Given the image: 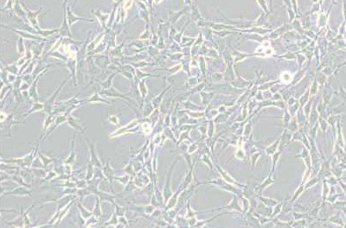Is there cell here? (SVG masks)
Masks as SVG:
<instances>
[{
	"instance_id": "7a4b0ae2",
	"label": "cell",
	"mask_w": 346,
	"mask_h": 228,
	"mask_svg": "<svg viewBox=\"0 0 346 228\" xmlns=\"http://www.w3.org/2000/svg\"><path fill=\"white\" fill-rule=\"evenodd\" d=\"M69 78H68L66 81H65L60 87H59V88L56 90V92L55 93V94L49 99V100H47V101H45L44 102V108H43V111H45L46 113H48V114H52L54 112V104H55V98H56V96H57V94H59V92H60V90L62 88V87L64 86V84L66 83V82L69 81Z\"/></svg>"
},
{
	"instance_id": "e0dca14e",
	"label": "cell",
	"mask_w": 346,
	"mask_h": 228,
	"mask_svg": "<svg viewBox=\"0 0 346 228\" xmlns=\"http://www.w3.org/2000/svg\"><path fill=\"white\" fill-rule=\"evenodd\" d=\"M77 206H78V207H79V210H80V212H81V214H82V216L83 217V219L84 220H87V219H88V218H90V217L93 215V213L92 212H89L88 210H87L84 207H82V204L80 203V202H78L77 203Z\"/></svg>"
},
{
	"instance_id": "4fadbf2b",
	"label": "cell",
	"mask_w": 346,
	"mask_h": 228,
	"mask_svg": "<svg viewBox=\"0 0 346 228\" xmlns=\"http://www.w3.org/2000/svg\"><path fill=\"white\" fill-rule=\"evenodd\" d=\"M12 179L14 181H16L19 186H24V187H31V186H30L29 184H28L27 182H25V181L24 180V178L21 177V176H19L18 174H15V175L12 176Z\"/></svg>"
},
{
	"instance_id": "ffe728a7",
	"label": "cell",
	"mask_w": 346,
	"mask_h": 228,
	"mask_svg": "<svg viewBox=\"0 0 346 228\" xmlns=\"http://www.w3.org/2000/svg\"><path fill=\"white\" fill-rule=\"evenodd\" d=\"M37 154H38L39 157H40V159H41L42 163V164H43V167H44V168L47 166L48 164H51L52 162H54V161H55L53 158H49V157H46V156L42 155V154L40 151H37Z\"/></svg>"
},
{
	"instance_id": "cb8c5ba5",
	"label": "cell",
	"mask_w": 346,
	"mask_h": 228,
	"mask_svg": "<svg viewBox=\"0 0 346 228\" xmlns=\"http://www.w3.org/2000/svg\"><path fill=\"white\" fill-rule=\"evenodd\" d=\"M94 165L89 162L88 167V171H87V176H86V181H91L93 176H94Z\"/></svg>"
},
{
	"instance_id": "4dcf8cb0",
	"label": "cell",
	"mask_w": 346,
	"mask_h": 228,
	"mask_svg": "<svg viewBox=\"0 0 346 228\" xmlns=\"http://www.w3.org/2000/svg\"><path fill=\"white\" fill-rule=\"evenodd\" d=\"M114 179L117 180L118 181H119L121 184H123L124 186L129 182V176H124L122 177H114Z\"/></svg>"
},
{
	"instance_id": "603a6c76",
	"label": "cell",
	"mask_w": 346,
	"mask_h": 228,
	"mask_svg": "<svg viewBox=\"0 0 346 228\" xmlns=\"http://www.w3.org/2000/svg\"><path fill=\"white\" fill-rule=\"evenodd\" d=\"M60 29H50V30H45V29H41V30H39V31H37L36 32V34H38V35H42V36H44V37H46V36H49V35H53L54 33H55V32H57V31H59Z\"/></svg>"
},
{
	"instance_id": "d6986e66",
	"label": "cell",
	"mask_w": 346,
	"mask_h": 228,
	"mask_svg": "<svg viewBox=\"0 0 346 228\" xmlns=\"http://www.w3.org/2000/svg\"><path fill=\"white\" fill-rule=\"evenodd\" d=\"M139 91H140L141 96H142V105H143V104H144V100H145L146 96L147 95V93H148L147 88L146 86V84H145V80H144V79H143V80L141 81L140 83H139Z\"/></svg>"
},
{
	"instance_id": "ba28073f",
	"label": "cell",
	"mask_w": 346,
	"mask_h": 228,
	"mask_svg": "<svg viewBox=\"0 0 346 228\" xmlns=\"http://www.w3.org/2000/svg\"><path fill=\"white\" fill-rule=\"evenodd\" d=\"M101 94H106V95L109 96V97H119V98H121V99H125V100H126L127 101H130V102H132V100H130L129 98L126 97V96H125V95H123V94L118 93L117 90H115V89H114L113 88H110L109 89H108V90H106V91H102V92H101Z\"/></svg>"
},
{
	"instance_id": "44dd1931",
	"label": "cell",
	"mask_w": 346,
	"mask_h": 228,
	"mask_svg": "<svg viewBox=\"0 0 346 228\" xmlns=\"http://www.w3.org/2000/svg\"><path fill=\"white\" fill-rule=\"evenodd\" d=\"M12 30H13L14 32H16V33L19 34L22 37L29 38V39H37V40H42V39L41 37H38V36H35V35H32L31 34H29V33H26V32H23V31H19V30H17V29H12Z\"/></svg>"
},
{
	"instance_id": "7c38bea8",
	"label": "cell",
	"mask_w": 346,
	"mask_h": 228,
	"mask_svg": "<svg viewBox=\"0 0 346 228\" xmlns=\"http://www.w3.org/2000/svg\"><path fill=\"white\" fill-rule=\"evenodd\" d=\"M78 20L89 21L88 19H86V18H78V17H76V16H75V15L72 13V12L70 11V9H69V8H68V21H69V26H70V25H72V24H74L75 22L78 21Z\"/></svg>"
},
{
	"instance_id": "3957f363",
	"label": "cell",
	"mask_w": 346,
	"mask_h": 228,
	"mask_svg": "<svg viewBox=\"0 0 346 228\" xmlns=\"http://www.w3.org/2000/svg\"><path fill=\"white\" fill-rule=\"evenodd\" d=\"M109 160H110V158L107 159L106 165L103 167V169H102V172H103V173H102V174H103V176H105V177H106V179L109 181L112 193H114V190H113V179H114V172H113V168L110 166Z\"/></svg>"
},
{
	"instance_id": "f35d334b",
	"label": "cell",
	"mask_w": 346,
	"mask_h": 228,
	"mask_svg": "<svg viewBox=\"0 0 346 228\" xmlns=\"http://www.w3.org/2000/svg\"><path fill=\"white\" fill-rule=\"evenodd\" d=\"M159 1H161V0H156V3H159Z\"/></svg>"
},
{
	"instance_id": "52a82bcc",
	"label": "cell",
	"mask_w": 346,
	"mask_h": 228,
	"mask_svg": "<svg viewBox=\"0 0 346 228\" xmlns=\"http://www.w3.org/2000/svg\"><path fill=\"white\" fill-rule=\"evenodd\" d=\"M68 117H69V115L68 114H66L64 112V114H59V115H57L56 116V117H55V123L53 124V126L51 127V129L49 130V132H47L46 133V135H45V138L44 139H46V137H48V135H49L52 131H53L54 130L55 128H57L59 125H60V124L63 123V122H66V121H68Z\"/></svg>"
},
{
	"instance_id": "d590c367",
	"label": "cell",
	"mask_w": 346,
	"mask_h": 228,
	"mask_svg": "<svg viewBox=\"0 0 346 228\" xmlns=\"http://www.w3.org/2000/svg\"><path fill=\"white\" fill-rule=\"evenodd\" d=\"M7 179H12V176H9V175L5 174L4 171H2L1 172V182H3L5 180H7Z\"/></svg>"
},
{
	"instance_id": "f1b7e54d",
	"label": "cell",
	"mask_w": 346,
	"mask_h": 228,
	"mask_svg": "<svg viewBox=\"0 0 346 228\" xmlns=\"http://www.w3.org/2000/svg\"><path fill=\"white\" fill-rule=\"evenodd\" d=\"M18 54H19V55H20V54H24V50H25V49H24V40H23V38H22V37L18 39Z\"/></svg>"
},
{
	"instance_id": "277c9868",
	"label": "cell",
	"mask_w": 346,
	"mask_h": 228,
	"mask_svg": "<svg viewBox=\"0 0 346 228\" xmlns=\"http://www.w3.org/2000/svg\"><path fill=\"white\" fill-rule=\"evenodd\" d=\"M4 194H5V195H16V196H24V195H29L30 197L32 196L31 192L24 186H19V187H16L15 189H12V191L6 192ZM4 194H2V196Z\"/></svg>"
},
{
	"instance_id": "9c48e42d",
	"label": "cell",
	"mask_w": 346,
	"mask_h": 228,
	"mask_svg": "<svg viewBox=\"0 0 346 228\" xmlns=\"http://www.w3.org/2000/svg\"><path fill=\"white\" fill-rule=\"evenodd\" d=\"M75 137H76V132H74L73 135V140H72V150H71L70 155L67 157V159L65 160V164H73L76 161V154L75 151Z\"/></svg>"
},
{
	"instance_id": "484cf974",
	"label": "cell",
	"mask_w": 346,
	"mask_h": 228,
	"mask_svg": "<svg viewBox=\"0 0 346 228\" xmlns=\"http://www.w3.org/2000/svg\"><path fill=\"white\" fill-rule=\"evenodd\" d=\"M116 213H114L113 214V217H112V219L108 221L107 223H106L105 224V226H118V223H119V220H118L117 217H116Z\"/></svg>"
},
{
	"instance_id": "74e56055",
	"label": "cell",
	"mask_w": 346,
	"mask_h": 228,
	"mask_svg": "<svg viewBox=\"0 0 346 228\" xmlns=\"http://www.w3.org/2000/svg\"><path fill=\"white\" fill-rule=\"evenodd\" d=\"M131 5H132V0H129V1H127V2L125 4V8H126V9H128Z\"/></svg>"
},
{
	"instance_id": "d6a6232c",
	"label": "cell",
	"mask_w": 346,
	"mask_h": 228,
	"mask_svg": "<svg viewBox=\"0 0 346 228\" xmlns=\"http://www.w3.org/2000/svg\"><path fill=\"white\" fill-rule=\"evenodd\" d=\"M6 71H10V72L12 73V74H18V68H17L14 64L9 65V66L6 67Z\"/></svg>"
},
{
	"instance_id": "d4e9b609",
	"label": "cell",
	"mask_w": 346,
	"mask_h": 228,
	"mask_svg": "<svg viewBox=\"0 0 346 228\" xmlns=\"http://www.w3.org/2000/svg\"><path fill=\"white\" fill-rule=\"evenodd\" d=\"M114 75H115V74H112V75L110 76V77H109L107 80H106V81H104L103 83H101V87H102V88H104V89H106V88H111L112 81H113V79Z\"/></svg>"
},
{
	"instance_id": "5b68a950",
	"label": "cell",
	"mask_w": 346,
	"mask_h": 228,
	"mask_svg": "<svg viewBox=\"0 0 346 228\" xmlns=\"http://www.w3.org/2000/svg\"><path fill=\"white\" fill-rule=\"evenodd\" d=\"M139 121L138 120V119H135V120H133V121H132L131 123L128 124L126 127H122V128H120L119 130H118V131H116V132H114V133H113L112 135H109V137H117V136H119V135H121V134H124V133H126V132H128L129 131L130 129H133V128H135L138 124H139Z\"/></svg>"
},
{
	"instance_id": "9a60e30c",
	"label": "cell",
	"mask_w": 346,
	"mask_h": 228,
	"mask_svg": "<svg viewBox=\"0 0 346 228\" xmlns=\"http://www.w3.org/2000/svg\"><path fill=\"white\" fill-rule=\"evenodd\" d=\"M55 114H54V113H52V114H49V116H48L47 117H46V119H45V121H44V124H43V132H46V131H47V129H49V127L51 125V124H53L54 122V119L55 118Z\"/></svg>"
},
{
	"instance_id": "30bf717a",
	"label": "cell",
	"mask_w": 346,
	"mask_h": 228,
	"mask_svg": "<svg viewBox=\"0 0 346 228\" xmlns=\"http://www.w3.org/2000/svg\"><path fill=\"white\" fill-rule=\"evenodd\" d=\"M37 81H38V78L35 80V82H33V85L30 87V88H29V97H30L31 99H33L35 101H38V98H37V91H36Z\"/></svg>"
},
{
	"instance_id": "8d00e7d4",
	"label": "cell",
	"mask_w": 346,
	"mask_h": 228,
	"mask_svg": "<svg viewBox=\"0 0 346 228\" xmlns=\"http://www.w3.org/2000/svg\"><path fill=\"white\" fill-rule=\"evenodd\" d=\"M119 222L122 223L123 226H129V225H128V222H127V220H126V219L124 216L119 217Z\"/></svg>"
},
{
	"instance_id": "8992f818",
	"label": "cell",
	"mask_w": 346,
	"mask_h": 228,
	"mask_svg": "<svg viewBox=\"0 0 346 228\" xmlns=\"http://www.w3.org/2000/svg\"><path fill=\"white\" fill-rule=\"evenodd\" d=\"M68 122H69V125H70L71 127L74 128L75 131H81V132H83V133H84V131H85V127L82 125V124L80 123V120H79V119H77L76 117H74L71 114H69V117H68Z\"/></svg>"
},
{
	"instance_id": "83f0119b",
	"label": "cell",
	"mask_w": 346,
	"mask_h": 228,
	"mask_svg": "<svg viewBox=\"0 0 346 228\" xmlns=\"http://www.w3.org/2000/svg\"><path fill=\"white\" fill-rule=\"evenodd\" d=\"M113 205L116 207H115V209H116V214H117L118 216H124V214H125V212H126V208L125 207H119V205H117L115 202L113 203Z\"/></svg>"
},
{
	"instance_id": "7402d4cb",
	"label": "cell",
	"mask_w": 346,
	"mask_h": 228,
	"mask_svg": "<svg viewBox=\"0 0 346 228\" xmlns=\"http://www.w3.org/2000/svg\"><path fill=\"white\" fill-rule=\"evenodd\" d=\"M103 35H104V33L100 34V35H99L97 38H95L94 41H92V42H91V43L88 45V52H89V51H92V50H94V48H96V46H97V44L99 43V41H100V40H101V38H102Z\"/></svg>"
},
{
	"instance_id": "836d02e7",
	"label": "cell",
	"mask_w": 346,
	"mask_h": 228,
	"mask_svg": "<svg viewBox=\"0 0 346 228\" xmlns=\"http://www.w3.org/2000/svg\"><path fill=\"white\" fill-rule=\"evenodd\" d=\"M108 121H109L111 124H114V125H117L118 123H119L118 117L117 116H114V115L109 116V117H108Z\"/></svg>"
},
{
	"instance_id": "1f68e13d",
	"label": "cell",
	"mask_w": 346,
	"mask_h": 228,
	"mask_svg": "<svg viewBox=\"0 0 346 228\" xmlns=\"http://www.w3.org/2000/svg\"><path fill=\"white\" fill-rule=\"evenodd\" d=\"M123 171H125V172H126L128 175H130V176H132V175H133V163L132 162H130L129 164L125 168V169H123Z\"/></svg>"
},
{
	"instance_id": "ac0fdd59",
	"label": "cell",
	"mask_w": 346,
	"mask_h": 228,
	"mask_svg": "<svg viewBox=\"0 0 346 228\" xmlns=\"http://www.w3.org/2000/svg\"><path fill=\"white\" fill-rule=\"evenodd\" d=\"M43 108H44V103H40V102H37V101H35V103L33 105V106H32V108L29 110L26 114H25V117L27 116V115H29V114H31L32 112H34V111H40V110H43Z\"/></svg>"
},
{
	"instance_id": "f546056e",
	"label": "cell",
	"mask_w": 346,
	"mask_h": 228,
	"mask_svg": "<svg viewBox=\"0 0 346 228\" xmlns=\"http://www.w3.org/2000/svg\"><path fill=\"white\" fill-rule=\"evenodd\" d=\"M15 11H16V13L18 14L20 18H25V16L27 15V14H25V13L22 11V9H21V7H20L19 5H18V3H16V5H15Z\"/></svg>"
},
{
	"instance_id": "e575fe53",
	"label": "cell",
	"mask_w": 346,
	"mask_h": 228,
	"mask_svg": "<svg viewBox=\"0 0 346 228\" xmlns=\"http://www.w3.org/2000/svg\"><path fill=\"white\" fill-rule=\"evenodd\" d=\"M281 78L282 80H283V81H286V82H289L291 80H292V77H291V75H290L288 73H284V74H282Z\"/></svg>"
},
{
	"instance_id": "8fae6325",
	"label": "cell",
	"mask_w": 346,
	"mask_h": 228,
	"mask_svg": "<svg viewBox=\"0 0 346 228\" xmlns=\"http://www.w3.org/2000/svg\"><path fill=\"white\" fill-rule=\"evenodd\" d=\"M61 35H62V36H70V37H73L70 32V29H69V24H67L66 15H64V23H63V25L62 26V29H61Z\"/></svg>"
},
{
	"instance_id": "6da1fadb",
	"label": "cell",
	"mask_w": 346,
	"mask_h": 228,
	"mask_svg": "<svg viewBox=\"0 0 346 228\" xmlns=\"http://www.w3.org/2000/svg\"><path fill=\"white\" fill-rule=\"evenodd\" d=\"M86 141L88 144V149H89V154H90V163L94 165V167L98 168V169H101L102 165L100 161V158L97 155V152H96V149H95V144L90 143L88 138L86 137Z\"/></svg>"
},
{
	"instance_id": "5bb4252c",
	"label": "cell",
	"mask_w": 346,
	"mask_h": 228,
	"mask_svg": "<svg viewBox=\"0 0 346 228\" xmlns=\"http://www.w3.org/2000/svg\"><path fill=\"white\" fill-rule=\"evenodd\" d=\"M87 102H94V103H95V102H97V103H106V104H107V105H111V103L109 102V101H107V100H104V99H101V97H100L99 94H97V93H95V94L91 97V99H89V100H87Z\"/></svg>"
},
{
	"instance_id": "4316f807",
	"label": "cell",
	"mask_w": 346,
	"mask_h": 228,
	"mask_svg": "<svg viewBox=\"0 0 346 228\" xmlns=\"http://www.w3.org/2000/svg\"><path fill=\"white\" fill-rule=\"evenodd\" d=\"M95 15H96V17H98L99 20H100V24H102V26L105 27V24H106V19L108 18L109 15H108V14H106V15H104V14H97V13H96Z\"/></svg>"
},
{
	"instance_id": "2e32d148",
	"label": "cell",
	"mask_w": 346,
	"mask_h": 228,
	"mask_svg": "<svg viewBox=\"0 0 346 228\" xmlns=\"http://www.w3.org/2000/svg\"><path fill=\"white\" fill-rule=\"evenodd\" d=\"M95 199H96V203H95V207H94V210L92 213H93L94 216H95L96 218H100L101 216V208H100V199L99 198V196H96Z\"/></svg>"
}]
</instances>
